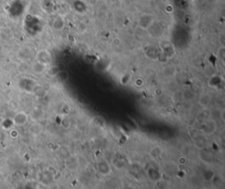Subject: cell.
<instances>
[{"mask_svg":"<svg viewBox=\"0 0 225 189\" xmlns=\"http://www.w3.org/2000/svg\"><path fill=\"white\" fill-rule=\"evenodd\" d=\"M155 22V18L152 14L150 13H143L142 14L140 18H139V27H141L143 30H146L149 29V27L153 25V23Z\"/></svg>","mask_w":225,"mask_h":189,"instance_id":"cell-1","label":"cell"},{"mask_svg":"<svg viewBox=\"0 0 225 189\" xmlns=\"http://www.w3.org/2000/svg\"><path fill=\"white\" fill-rule=\"evenodd\" d=\"M201 131L204 135H211L214 134L217 130V123L214 119H208L204 122Z\"/></svg>","mask_w":225,"mask_h":189,"instance_id":"cell-2","label":"cell"},{"mask_svg":"<svg viewBox=\"0 0 225 189\" xmlns=\"http://www.w3.org/2000/svg\"><path fill=\"white\" fill-rule=\"evenodd\" d=\"M38 57H39V61L40 63L43 64L45 65L50 64L52 61V57H51V54L50 52L47 51V50H41V52L38 53Z\"/></svg>","mask_w":225,"mask_h":189,"instance_id":"cell-3","label":"cell"},{"mask_svg":"<svg viewBox=\"0 0 225 189\" xmlns=\"http://www.w3.org/2000/svg\"><path fill=\"white\" fill-rule=\"evenodd\" d=\"M98 170L102 175H108L111 173V167L106 161H100L98 164Z\"/></svg>","mask_w":225,"mask_h":189,"instance_id":"cell-4","label":"cell"},{"mask_svg":"<svg viewBox=\"0 0 225 189\" xmlns=\"http://www.w3.org/2000/svg\"><path fill=\"white\" fill-rule=\"evenodd\" d=\"M162 150L160 148L159 146H155V147H152L149 151V156L150 158H152L153 160H158L161 155H162Z\"/></svg>","mask_w":225,"mask_h":189,"instance_id":"cell-5","label":"cell"},{"mask_svg":"<svg viewBox=\"0 0 225 189\" xmlns=\"http://www.w3.org/2000/svg\"><path fill=\"white\" fill-rule=\"evenodd\" d=\"M210 103H211V97L209 94H202L199 98V104L203 108H209Z\"/></svg>","mask_w":225,"mask_h":189,"instance_id":"cell-6","label":"cell"},{"mask_svg":"<svg viewBox=\"0 0 225 189\" xmlns=\"http://www.w3.org/2000/svg\"><path fill=\"white\" fill-rule=\"evenodd\" d=\"M163 74L165 77H173L176 75V68L172 65H167L163 69Z\"/></svg>","mask_w":225,"mask_h":189,"instance_id":"cell-7","label":"cell"},{"mask_svg":"<svg viewBox=\"0 0 225 189\" xmlns=\"http://www.w3.org/2000/svg\"><path fill=\"white\" fill-rule=\"evenodd\" d=\"M193 147H194L196 150H198V151H203L204 149L206 148V145H207L206 141L204 140L203 138H201V136L198 137L197 139L193 140Z\"/></svg>","mask_w":225,"mask_h":189,"instance_id":"cell-8","label":"cell"},{"mask_svg":"<svg viewBox=\"0 0 225 189\" xmlns=\"http://www.w3.org/2000/svg\"><path fill=\"white\" fill-rule=\"evenodd\" d=\"M223 79L220 77L219 76L217 75H213L209 81V85L210 87H213V88H216L220 85V83H222Z\"/></svg>","mask_w":225,"mask_h":189,"instance_id":"cell-9","label":"cell"},{"mask_svg":"<svg viewBox=\"0 0 225 189\" xmlns=\"http://www.w3.org/2000/svg\"><path fill=\"white\" fill-rule=\"evenodd\" d=\"M28 115L24 113H18L15 117V121H16L17 125H23L25 124L28 121Z\"/></svg>","mask_w":225,"mask_h":189,"instance_id":"cell-10","label":"cell"},{"mask_svg":"<svg viewBox=\"0 0 225 189\" xmlns=\"http://www.w3.org/2000/svg\"><path fill=\"white\" fill-rule=\"evenodd\" d=\"M55 77L60 80L61 83H64L68 80V78H69V74H68V72L66 71V70H59L57 73H56V75Z\"/></svg>","mask_w":225,"mask_h":189,"instance_id":"cell-11","label":"cell"},{"mask_svg":"<svg viewBox=\"0 0 225 189\" xmlns=\"http://www.w3.org/2000/svg\"><path fill=\"white\" fill-rule=\"evenodd\" d=\"M53 25H54L53 27H54V28H55V30L61 31V30L64 27V20H63L62 17H58V18L55 20V22H54Z\"/></svg>","mask_w":225,"mask_h":189,"instance_id":"cell-12","label":"cell"},{"mask_svg":"<svg viewBox=\"0 0 225 189\" xmlns=\"http://www.w3.org/2000/svg\"><path fill=\"white\" fill-rule=\"evenodd\" d=\"M187 133H188V135L192 139V141L195 140V139H197L198 137H200V130H197L194 127H192L190 130H188Z\"/></svg>","mask_w":225,"mask_h":189,"instance_id":"cell-13","label":"cell"},{"mask_svg":"<svg viewBox=\"0 0 225 189\" xmlns=\"http://www.w3.org/2000/svg\"><path fill=\"white\" fill-rule=\"evenodd\" d=\"M181 98L184 99L185 100H187V101L193 100L194 99V93L191 92V91H189V90H186V91H184V92H182Z\"/></svg>","mask_w":225,"mask_h":189,"instance_id":"cell-14","label":"cell"},{"mask_svg":"<svg viewBox=\"0 0 225 189\" xmlns=\"http://www.w3.org/2000/svg\"><path fill=\"white\" fill-rule=\"evenodd\" d=\"M207 117H208V115L205 113V111H201L200 113H198L197 117H196V119L195 121L199 122V123H201V124H203L204 122L207 121Z\"/></svg>","mask_w":225,"mask_h":189,"instance_id":"cell-15","label":"cell"},{"mask_svg":"<svg viewBox=\"0 0 225 189\" xmlns=\"http://www.w3.org/2000/svg\"><path fill=\"white\" fill-rule=\"evenodd\" d=\"M217 55H218L219 58L222 60V61H223V60H224V57H225V47L224 46H220V48L218 49V50H217Z\"/></svg>","mask_w":225,"mask_h":189,"instance_id":"cell-16","label":"cell"},{"mask_svg":"<svg viewBox=\"0 0 225 189\" xmlns=\"http://www.w3.org/2000/svg\"><path fill=\"white\" fill-rule=\"evenodd\" d=\"M77 31L79 33H84L86 31V29H87V26L84 23V22H80V23H78L77 26Z\"/></svg>","mask_w":225,"mask_h":189,"instance_id":"cell-17","label":"cell"},{"mask_svg":"<svg viewBox=\"0 0 225 189\" xmlns=\"http://www.w3.org/2000/svg\"><path fill=\"white\" fill-rule=\"evenodd\" d=\"M122 43V41L120 37H115L113 40H112V45L114 47H120Z\"/></svg>","mask_w":225,"mask_h":189,"instance_id":"cell-18","label":"cell"},{"mask_svg":"<svg viewBox=\"0 0 225 189\" xmlns=\"http://www.w3.org/2000/svg\"><path fill=\"white\" fill-rule=\"evenodd\" d=\"M178 163H179V165H186L187 163V157L186 156H180V157L178 158Z\"/></svg>","mask_w":225,"mask_h":189,"instance_id":"cell-19","label":"cell"},{"mask_svg":"<svg viewBox=\"0 0 225 189\" xmlns=\"http://www.w3.org/2000/svg\"><path fill=\"white\" fill-rule=\"evenodd\" d=\"M62 125H63V127H64L65 129H68V128L71 126V121L68 119V118H64V119L63 120Z\"/></svg>","mask_w":225,"mask_h":189,"instance_id":"cell-20","label":"cell"},{"mask_svg":"<svg viewBox=\"0 0 225 189\" xmlns=\"http://www.w3.org/2000/svg\"><path fill=\"white\" fill-rule=\"evenodd\" d=\"M219 117L221 121L224 123L225 122V110L224 109H221V111H220L219 113Z\"/></svg>","mask_w":225,"mask_h":189,"instance_id":"cell-21","label":"cell"},{"mask_svg":"<svg viewBox=\"0 0 225 189\" xmlns=\"http://www.w3.org/2000/svg\"><path fill=\"white\" fill-rule=\"evenodd\" d=\"M143 84H144V82H143V79H142V78H140V77L137 78V79H136V81H135V85L138 87L143 86Z\"/></svg>","mask_w":225,"mask_h":189,"instance_id":"cell-22","label":"cell"},{"mask_svg":"<svg viewBox=\"0 0 225 189\" xmlns=\"http://www.w3.org/2000/svg\"><path fill=\"white\" fill-rule=\"evenodd\" d=\"M154 94H155L156 96L159 97V96H161V95L163 94V90H162L161 88H157V89L154 91Z\"/></svg>","mask_w":225,"mask_h":189,"instance_id":"cell-23","label":"cell"},{"mask_svg":"<svg viewBox=\"0 0 225 189\" xmlns=\"http://www.w3.org/2000/svg\"><path fill=\"white\" fill-rule=\"evenodd\" d=\"M89 3H90L91 6H94V5L97 4V0H89Z\"/></svg>","mask_w":225,"mask_h":189,"instance_id":"cell-24","label":"cell"}]
</instances>
